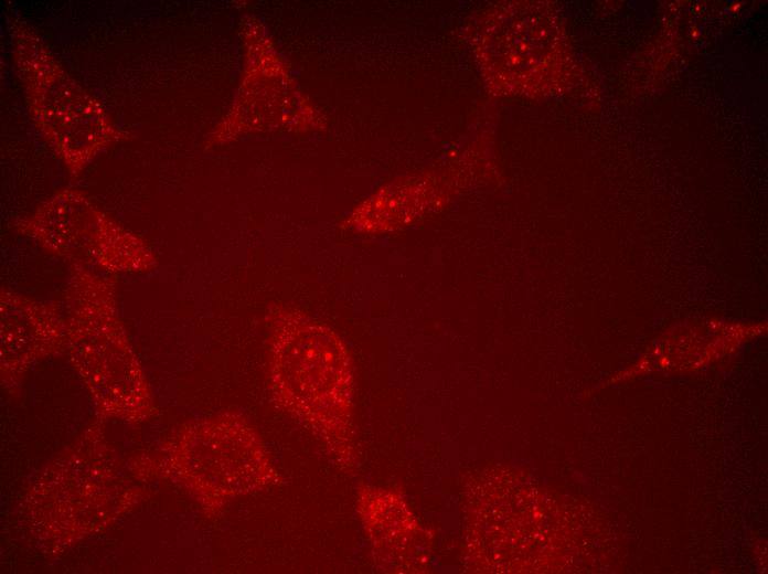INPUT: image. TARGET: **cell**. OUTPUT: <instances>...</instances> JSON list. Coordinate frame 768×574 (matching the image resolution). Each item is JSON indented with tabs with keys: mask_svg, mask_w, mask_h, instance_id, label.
<instances>
[{
	"mask_svg": "<svg viewBox=\"0 0 768 574\" xmlns=\"http://www.w3.org/2000/svg\"><path fill=\"white\" fill-rule=\"evenodd\" d=\"M267 379L274 403L299 422L345 471L354 466L353 368L341 337L305 310L268 312Z\"/></svg>",
	"mask_w": 768,
	"mask_h": 574,
	"instance_id": "obj_1",
	"label": "cell"
},
{
	"mask_svg": "<svg viewBox=\"0 0 768 574\" xmlns=\"http://www.w3.org/2000/svg\"><path fill=\"white\" fill-rule=\"evenodd\" d=\"M62 306L74 359L97 397L120 405L146 400L118 318L116 280L71 264Z\"/></svg>",
	"mask_w": 768,
	"mask_h": 574,
	"instance_id": "obj_2",
	"label": "cell"
},
{
	"mask_svg": "<svg viewBox=\"0 0 768 574\" xmlns=\"http://www.w3.org/2000/svg\"><path fill=\"white\" fill-rule=\"evenodd\" d=\"M19 226L46 251L72 264L110 274H139L157 268V258L143 241L77 191L54 195Z\"/></svg>",
	"mask_w": 768,
	"mask_h": 574,
	"instance_id": "obj_3",
	"label": "cell"
},
{
	"mask_svg": "<svg viewBox=\"0 0 768 574\" xmlns=\"http://www.w3.org/2000/svg\"><path fill=\"white\" fill-rule=\"evenodd\" d=\"M62 302L35 300L7 287L0 289L3 346L22 348V365L35 352H44L66 331Z\"/></svg>",
	"mask_w": 768,
	"mask_h": 574,
	"instance_id": "obj_4",
	"label": "cell"
}]
</instances>
